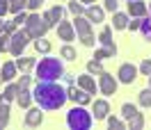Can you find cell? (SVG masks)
<instances>
[{
    "label": "cell",
    "instance_id": "4316f807",
    "mask_svg": "<svg viewBox=\"0 0 151 130\" xmlns=\"http://www.w3.org/2000/svg\"><path fill=\"white\" fill-rule=\"evenodd\" d=\"M35 48H37V53H50V41L46 39H35Z\"/></svg>",
    "mask_w": 151,
    "mask_h": 130
},
{
    "label": "cell",
    "instance_id": "bcb514c9",
    "mask_svg": "<svg viewBox=\"0 0 151 130\" xmlns=\"http://www.w3.org/2000/svg\"><path fill=\"white\" fill-rule=\"evenodd\" d=\"M0 25H2V19H0Z\"/></svg>",
    "mask_w": 151,
    "mask_h": 130
},
{
    "label": "cell",
    "instance_id": "ffe728a7",
    "mask_svg": "<svg viewBox=\"0 0 151 130\" xmlns=\"http://www.w3.org/2000/svg\"><path fill=\"white\" fill-rule=\"evenodd\" d=\"M9 123V101L0 96V128H5Z\"/></svg>",
    "mask_w": 151,
    "mask_h": 130
},
{
    "label": "cell",
    "instance_id": "5bb4252c",
    "mask_svg": "<svg viewBox=\"0 0 151 130\" xmlns=\"http://www.w3.org/2000/svg\"><path fill=\"white\" fill-rule=\"evenodd\" d=\"M99 41H101V46H103V48H110L112 53H117V46H114V41H112V28H103V30H101Z\"/></svg>",
    "mask_w": 151,
    "mask_h": 130
},
{
    "label": "cell",
    "instance_id": "ac0fdd59",
    "mask_svg": "<svg viewBox=\"0 0 151 130\" xmlns=\"http://www.w3.org/2000/svg\"><path fill=\"white\" fill-rule=\"evenodd\" d=\"M108 112H110L108 101H94V119H108Z\"/></svg>",
    "mask_w": 151,
    "mask_h": 130
},
{
    "label": "cell",
    "instance_id": "ba28073f",
    "mask_svg": "<svg viewBox=\"0 0 151 130\" xmlns=\"http://www.w3.org/2000/svg\"><path fill=\"white\" fill-rule=\"evenodd\" d=\"M117 75H119V82L124 84H131L135 78H137V69L133 64H122L119 66V71H117Z\"/></svg>",
    "mask_w": 151,
    "mask_h": 130
},
{
    "label": "cell",
    "instance_id": "8d00e7d4",
    "mask_svg": "<svg viewBox=\"0 0 151 130\" xmlns=\"http://www.w3.org/2000/svg\"><path fill=\"white\" fill-rule=\"evenodd\" d=\"M25 21H28V14H25V11H19V14H14V23H16V25L25 23Z\"/></svg>",
    "mask_w": 151,
    "mask_h": 130
},
{
    "label": "cell",
    "instance_id": "f546056e",
    "mask_svg": "<svg viewBox=\"0 0 151 130\" xmlns=\"http://www.w3.org/2000/svg\"><path fill=\"white\" fill-rule=\"evenodd\" d=\"M133 114H137V110H135V105H131V103H126V105H122V119H131Z\"/></svg>",
    "mask_w": 151,
    "mask_h": 130
},
{
    "label": "cell",
    "instance_id": "8fae6325",
    "mask_svg": "<svg viewBox=\"0 0 151 130\" xmlns=\"http://www.w3.org/2000/svg\"><path fill=\"white\" fill-rule=\"evenodd\" d=\"M69 98H71L73 103H78V105H87V103L92 101L89 91H85L83 87H78V89H76V87H71V89H69Z\"/></svg>",
    "mask_w": 151,
    "mask_h": 130
},
{
    "label": "cell",
    "instance_id": "484cf974",
    "mask_svg": "<svg viewBox=\"0 0 151 130\" xmlns=\"http://www.w3.org/2000/svg\"><path fill=\"white\" fill-rule=\"evenodd\" d=\"M140 105L142 107H151V87L140 91Z\"/></svg>",
    "mask_w": 151,
    "mask_h": 130
},
{
    "label": "cell",
    "instance_id": "836d02e7",
    "mask_svg": "<svg viewBox=\"0 0 151 130\" xmlns=\"http://www.w3.org/2000/svg\"><path fill=\"white\" fill-rule=\"evenodd\" d=\"M60 55L64 57V59H76V50L71 46H62V50H60Z\"/></svg>",
    "mask_w": 151,
    "mask_h": 130
},
{
    "label": "cell",
    "instance_id": "44dd1931",
    "mask_svg": "<svg viewBox=\"0 0 151 130\" xmlns=\"http://www.w3.org/2000/svg\"><path fill=\"white\" fill-rule=\"evenodd\" d=\"M128 25V16L122 14V11H114V19H112V28L114 30H124Z\"/></svg>",
    "mask_w": 151,
    "mask_h": 130
},
{
    "label": "cell",
    "instance_id": "4dcf8cb0",
    "mask_svg": "<svg viewBox=\"0 0 151 130\" xmlns=\"http://www.w3.org/2000/svg\"><path fill=\"white\" fill-rule=\"evenodd\" d=\"M87 71H89V73H103V66H101V62H99V59H92V62H87Z\"/></svg>",
    "mask_w": 151,
    "mask_h": 130
},
{
    "label": "cell",
    "instance_id": "7bdbcfd3",
    "mask_svg": "<svg viewBox=\"0 0 151 130\" xmlns=\"http://www.w3.org/2000/svg\"><path fill=\"white\" fill-rule=\"evenodd\" d=\"M80 2H83V5H94L96 0H80Z\"/></svg>",
    "mask_w": 151,
    "mask_h": 130
},
{
    "label": "cell",
    "instance_id": "74e56055",
    "mask_svg": "<svg viewBox=\"0 0 151 130\" xmlns=\"http://www.w3.org/2000/svg\"><path fill=\"white\" fill-rule=\"evenodd\" d=\"M41 5H44V0H28V9H32V11H37Z\"/></svg>",
    "mask_w": 151,
    "mask_h": 130
},
{
    "label": "cell",
    "instance_id": "9a60e30c",
    "mask_svg": "<svg viewBox=\"0 0 151 130\" xmlns=\"http://www.w3.org/2000/svg\"><path fill=\"white\" fill-rule=\"evenodd\" d=\"M19 87V84H16ZM16 101H19L21 107H30V103H32V91H30L28 87H19V91H16Z\"/></svg>",
    "mask_w": 151,
    "mask_h": 130
},
{
    "label": "cell",
    "instance_id": "5b68a950",
    "mask_svg": "<svg viewBox=\"0 0 151 130\" xmlns=\"http://www.w3.org/2000/svg\"><path fill=\"white\" fill-rule=\"evenodd\" d=\"M25 30H28L30 39H41L46 34L48 25H46V21H44V16H39L37 11H35V14H30L28 21H25Z\"/></svg>",
    "mask_w": 151,
    "mask_h": 130
},
{
    "label": "cell",
    "instance_id": "277c9868",
    "mask_svg": "<svg viewBox=\"0 0 151 130\" xmlns=\"http://www.w3.org/2000/svg\"><path fill=\"white\" fill-rule=\"evenodd\" d=\"M28 41H30L28 30H16V32L9 34V39H7V50H9L14 57H21L23 55V48L28 46Z\"/></svg>",
    "mask_w": 151,
    "mask_h": 130
},
{
    "label": "cell",
    "instance_id": "4fadbf2b",
    "mask_svg": "<svg viewBox=\"0 0 151 130\" xmlns=\"http://www.w3.org/2000/svg\"><path fill=\"white\" fill-rule=\"evenodd\" d=\"M103 16H105V9H103V7L89 5V7L85 9V19L89 21V23H92V21H94V23H101V21H103Z\"/></svg>",
    "mask_w": 151,
    "mask_h": 130
},
{
    "label": "cell",
    "instance_id": "7a4b0ae2",
    "mask_svg": "<svg viewBox=\"0 0 151 130\" xmlns=\"http://www.w3.org/2000/svg\"><path fill=\"white\" fill-rule=\"evenodd\" d=\"M64 64L55 59V57H44L37 64V80H46V82H57L60 78H64Z\"/></svg>",
    "mask_w": 151,
    "mask_h": 130
},
{
    "label": "cell",
    "instance_id": "52a82bcc",
    "mask_svg": "<svg viewBox=\"0 0 151 130\" xmlns=\"http://www.w3.org/2000/svg\"><path fill=\"white\" fill-rule=\"evenodd\" d=\"M99 89H101V94H105V96H112V94L117 91V80H114L108 71H103V73H99Z\"/></svg>",
    "mask_w": 151,
    "mask_h": 130
},
{
    "label": "cell",
    "instance_id": "d6986e66",
    "mask_svg": "<svg viewBox=\"0 0 151 130\" xmlns=\"http://www.w3.org/2000/svg\"><path fill=\"white\" fill-rule=\"evenodd\" d=\"M35 66H37V59H35V57H23L21 55L19 59H16V69H19L21 73H28L30 69H35Z\"/></svg>",
    "mask_w": 151,
    "mask_h": 130
},
{
    "label": "cell",
    "instance_id": "e0dca14e",
    "mask_svg": "<svg viewBox=\"0 0 151 130\" xmlns=\"http://www.w3.org/2000/svg\"><path fill=\"white\" fill-rule=\"evenodd\" d=\"M41 119H44V114H41L39 107H30V110L25 112V123H28V126H39Z\"/></svg>",
    "mask_w": 151,
    "mask_h": 130
},
{
    "label": "cell",
    "instance_id": "d6a6232c",
    "mask_svg": "<svg viewBox=\"0 0 151 130\" xmlns=\"http://www.w3.org/2000/svg\"><path fill=\"white\" fill-rule=\"evenodd\" d=\"M16 91H19V87L16 84H9L5 91H2V98H7V101H12V98H16Z\"/></svg>",
    "mask_w": 151,
    "mask_h": 130
},
{
    "label": "cell",
    "instance_id": "f1b7e54d",
    "mask_svg": "<svg viewBox=\"0 0 151 130\" xmlns=\"http://www.w3.org/2000/svg\"><path fill=\"white\" fill-rule=\"evenodd\" d=\"M114 55H117V53H112L110 48H99V50L94 53V59L101 62V59H108V57H114Z\"/></svg>",
    "mask_w": 151,
    "mask_h": 130
},
{
    "label": "cell",
    "instance_id": "3957f363",
    "mask_svg": "<svg viewBox=\"0 0 151 130\" xmlns=\"http://www.w3.org/2000/svg\"><path fill=\"white\" fill-rule=\"evenodd\" d=\"M66 123H69L71 130H87V128H92V114L83 105H78L66 114Z\"/></svg>",
    "mask_w": 151,
    "mask_h": 130
},
{
    "label": "cell",
    "instance_id": "7402d4cb",
    "mask_svg": "<svg viewBox=\"0 0 151 130\" xmlns=\"http://www.w3.org/2000/svg\"><path fill=\"white\" fill-rule=\"evenodd\" d=\"M16 75V62H5L2 64V80H12Z\"/></svg>",
    "mask_w": 151,
    "mask_h": 130
},
{
    "label": "cell",
    "instance_id": "b9f144b4",
    "mask_svg": "<svg viewBox=\"0 0 151 130\" xmlns=\"http://www.w3.org/2000/svg\"><path fill=\"white\" fill-rule=\"evenodd\" d=\"M126 28H131V30H140V21H128V25Z\"/></svg>",
    "mask_w": 151,
    "mask_h": 130
},
{
    "label": "cell",
    "instance_id": "d4e9b609",
    "mask_svg": "<svg viewBox=\"0 0 151 130\" xmlns=\"http://www.w3.org/2000/svg\"><path fill=\"white\" fill-rule=\"evenodd\" d=\"M23 7H28V0H9V11L12 14L23 11Z\"/></svg>",
    "mask_w": 151,
    "mask_h": 130
},
{
    "label": "cell",
    "instance_id": "2e32d148",
    "mask_svg": "<svg viewBox=\"0 0 151 130\" xmlns=\"http://www.w3.org/2000/svg\"><path fill=\"white\" fill-rule=\"evenodd\" d=\"M78 87H83L85 91L94 94L99 89V82H94V78L92 75H78Z\"/></svg>",
    "mask_w": 151,
    "mask_h": 130
},
{
    "label": "cell",
    "instance_id": "6da1fadb",
    "mask_svg": "<svg viewBox=\"0 0 151 130\" xmlns=\"http://www.w3.org/2000/svg\"><path fill=\"white\" fill-rule=\"evenodd\" d=\"M32 98L39 103V107L46 112L60 110L62 105L69 98V91H66L62 84L57 82H46V80H37V87L32 91Z\"/></svg>",
    "mask_w": 151,
    "mask_h": 130
},
{
    "label": "cell",
    "instance_id": "e575fe53",
    "mask_svg": "<svg viewBox=\"0 0 151 130\" xmlns=\"http://www.w3.org/2000/svg\"><path fill=\"white\" fill-rule=\"evenodd\" d=\"M108 128H110V130H124V123H122L119 119L110 116V119H108Z\"/></svg>",
    "mask_w": 151,
    "mask_h": 130
},
{
    "label": "cell",
    "instance_id": "c3c4849f",
    "mask_svg": "<svg viewBox=\"0 0 151 130\" xmlns=\"http://www.w3.org/2000/svg\"><path fill=\"white\" fill-rule=\"evenodd\" d=\"M128 2H131V0H128Z\"/></svg>",
    "mask_w": 151,
    "mask_h": 130
},
{
    "label": "cell",
    "instance_id": "603a6c76",
    "mask_svg": "<svg viewBox=\"0 0 151 130\" xmlns=\"http://www.w3.org/2000/svg\"><path fill=\"white\" fill-rule=\"evenodd\" d=\"M140 32L144 39H149L151 41V16H144V19L140 21Z\"/></svg>",
    "mask_w": 151,
    "mask_h": 130
},
{
    "label": "cell",
    "instance_id": "7c38bea8",
    "mask_svg": "<svg viewBox=\"0 0 151 130\" xmlns=\"http://www.w3.org/2000/svg\"><path fill=\"white\" fill-rule=\"evenodd\" d=\"M147 11H149V7H147V2H142V0H131V2H128V14L135 16V19H144Z\"/></svg>",
    "mask_w": 151,
    "mask_h": 130
},
{
    "label": "cell",
    "instance_id": "83f0119b",
    "mask_svg": "<svg viewBox=\"0 0 151 130\" xmlns=\"http://www.w3.org/2000/svg\"><path fill=\"white\" fill-rule=\"evenodd\" d=\"M69 11L73 16H85V5L83 2H69Z\"/></svg>",
    "mask_w": 151,
    "mask_h": 130
},
{
    "label": "cell",
    "instance_id": "7dc6e473",
    "mask_svg": "<svg viewBox=\"0 0 151 130\" xmlns=\"http://www.w3.org/2000/svg\"><path fill=\"white\" fill-rule=\"evenodd\" d=\"M149 7H151V2H149Z\"/></svg>",
    "mask_w": 151,
    "mask_h": 130
},
{
    "label": "cell",
    "instance_id": "1f68e13d",
    "mask_svg": "<svg viewBox=\"0 0 151 130\" xmlns=\"http://www.w3.org/2000/svg\"><path fill=\"white\" fill-rule=\"evenodd\" d=\"M16 28H19V25H16L14 21H9V23H2V34H5V37H9V34H14V32H16Z\"/></svg>",
    "mask_w": 151,
    "mask_h": 130
},
{
    "label": "cell",
    "instance_id": "f35d334b",
    "mask_svg": "<svg viewBox=\"0 0 151 130\" xmlns=\"http://www.w3.org/2000/svg\"><path fill=\"white\" fill-rule=\"evenodd\" d=\"M9 11V0H0V19Z\"/></svg>",
    "mask_w": 151,
    "mask_h": 130
},
{
    "label": "cell",
    "instance_id": "ee69618b",
    "mask_svg": "<svg viewBox=\"0 0 151 130\" xmlns=\"http://www.w3.org/2000/svg\"><path fill=\"white\" fill-rule=\"evenodd\" d=\"M0 82H2V69H0Z\"/></svg>",
    "mask_w": 151,
    "mask_h": 130
},
{
    "label": "cell",
    "instance_id": "60d3db41",
    "mask_svg": "<svg viewBox=\"0 0 151 130\" xmlns=\"http://www.w3.org/2000/svg\"><path fill=\"white\" fill-rule=\"evenodd\" d=\"M7 39L9 37H5V34L0 32V50H7Z\"/></svg>",
    "mask_w": 151,
    "mask_h": 130
},
{
    "label": "cell",
    "instance_id": "9c48e42d",
    "mask_svg": "<svg viewBox=\"0 0 151 130\" xmlns=\"http://www.w3.org/2000/svg\"><path fill=\"white\" fill-rule=\"evenodd\" d=\"M57 37L64 39V41H73L76 39V28L69 21H60V23H57Z\"/></svg>",
    "mask_w": 151,
    "mask_h": 130
},
{
    "label": "cell",
    "instance_id": "8992f818",
    "mask_svg": "<svg viewBox=\"0 0 151 130\" xmlns=\"http://www.w3.org/2000/svg\"><path fill=\"white\" fill-rule=\"evenodd\" d=\"M78 37L83 41V46H94V34H92V23L85 19V16H76V23H73Z\"/></svg>",
    "mask_w": 151,
    "mask_h": 130
},
{
    "label": "cell",
    "instance_id": "ab89813d",
    "mask_svg": "<svg viewBox=\"0 0 151 130\" xmlns=\"http://www.w3.org/2000/svg\"><path fill=\"white\" fill-rule=\"evenodd\" d=\"M117 5H119L117 0H105V7H103V9H108V11H117Z\"/></svg>",
    "mask_w": 151,
    "mask_h": 130
},
{
    "label": "cell",
    "instance_id": "cb8c5ba5",
    "mask_svg": "<svg viewBox=\"0 0 151 130\" xmlns=\"http://www.w3.org/2000/svg\"><path fill=\"white\" fill-rule=\"evenodd\" d=\"M128 126H131V130H140L142 126H144V116H142V112L133 114L131 119H128Z\"/></svg>",
    "mask_w": 151,
    "mask_h": 130
},
{
    "label": "cell",
    "instance_id": "f6af8a7d",
    "mask_svg": "<svg viewBox=\"0 0 151 130\" xmlns=\"http://www.w3.org/2000/svg\"><path fill=\"white\" fill-rule=\"evenodd\" d=\"M149 87H151V75H149Z\"/></svg>",
    "mask_w": 151,
    "mask_h": 130
},
{
    "label": "cell",
    "instance_id": "30bf717a",
    "mask_svg": "<svg viewBox=\"0 0 151 130\" xmlns=\"http://www.w3.org/2000/svg\"><path fill=\"white\" fill-rule=\"evenodd\" d=\"M44 21H46V25H48V28H50V25H57V21H64V9H62L60 5L50 7V9L44 14Z\"/></svg>",
    "mask_w": 151,
    "mask_h": 130
},
{
    "label": "cell",
    "instance_id": "d590c367",
    "mask_svg": "<svg viewBox=\"0 0 151 130\" xmlns=\"http://www.w3.org/2000/svg\"><path fill=\"white\" fill-rule=\"evenodd\" d=\"M140 71L144 75H151V59H144V62H142V64H140Z\"/></svg>",
    "mask_w": 151,
    "mask_h": 130
}]
</instances>
